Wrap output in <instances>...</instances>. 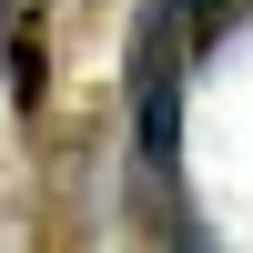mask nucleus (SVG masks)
<instances>
[{"instance_id": "obj_3", "label": "nucleus", "mask_w": 253, "mask_h": 253, "mask_svg": "<svg viewBox=\"0 0 253 253\" xmlns=\"http://www.w3.org/2000/svg\"><path fill=\"white\" fill-rule=\"evenodd\" d=\"M10 101H20V112L41 101V51H31V31H10Z\"/></svg>"}, {"instance_id": "obj_1", "label": "nucleus", "mask_w": 253, "mask_h": 253, "mask_svg": "<svg viewBox=\"0 0 253 253\" xmlns=\"http://www.w3.org/2000/svg\"><path fill=\"white\" fill-rule=\"evenodd\" d=\"M182 61H193L182 0H152L132 41V152H142V213L162 223H172V182H182Z\"/></svg>"}, {"instance_id": "obj_2", "label": "nucleus", "mask_w": 253, "mask_h": 253, "mask_svg": "<svg viewBox=\"0 0 253 253\" xmlns=\"http://www.w3.org/2000/svg\"><path fill=\"white\" fill-rule=\"evenodd\" d=\"M233 20H253V0H182V31H193V51H213Z\"/></svg>"}]
</instances>
